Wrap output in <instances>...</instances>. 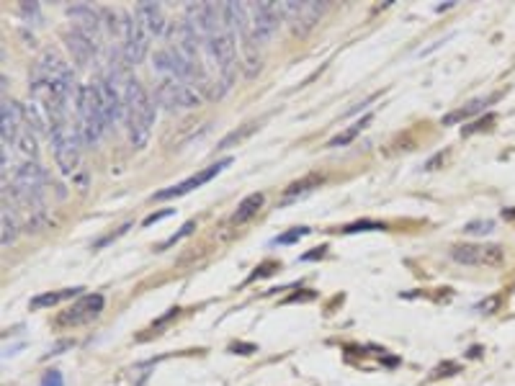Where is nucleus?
Listing matches in <instances>:
<instances>
[{
    "label": "nucleus",
    "instance_id": "33",
    "mask_svg": "<svg viewBox=\"0 0 515 386\" xmlns=\"http://www.w3.org/2000/svg\"><path fill=\"white\" fill-rule=\"evenodd\" d=\"M325 250H327V247H325V245H322V247H314L312 253H304V255H301L299 260H304V263H307V260H317V257H322V255H325Z\"/></svg>",
    "mask_w": 515,
    "mask_h": 386
},
{
    "label": "nucleus",
    "instance_id": "19",
    "mask_svg": "<svg viewBox=\"0 0 515 386\" xmlns=\"http://www.w3.org/2000/svg\"><path fill=\"white\" fill-rule=\"evenodd\" d=\"M258 127H260V121H247L245 127H240V129H235V131H229L225 140L219 142V147H216V150H229V147H237V144H240V142H245Z\"/></svg>",
    "mask_w": 515,
    "mask_h": 386
},
{
    "label": "nucleus",
    "instance_id": "17",
    "mask_svg": "<svg viewBox=\"0 0 515 386\" xmlns=\"http://www.w3.org/2000/svg\"><path fill=\"white\" fill-rule=\"evenodd\" d=\"M3 247L13 245V240L18 237V222H16V214H13V204H8L5 198H3Z\"/></svg>",
    "mask_w": 515,
    "mask_h": 386
},
{
    "label": "nucleus",
    "instance_id": "11",
    "mask_svg": "<svg viewBox=\"0 0 515 386\" xmlns=\"http://www.w3.org/2000/svg\"><path fill=\"white\" fill-rule=\"evenodd\" d=\"M67 16L75 21V29L83 36H88L96 49H101V42H103V21H101V11H96L93 5H70L67 8Z\"/></svg>",
    "mask_w": 515,
    "mask_h": 386
},
{
    "label": "nucleus",
    "instance_id": "31",
    "mask_svg": "<svg viewBox=\"0 0 515 386\" xmlns=\"http://www.w3.org/2000/svg\"><path fill=\"white\" fill-rule=\"evenodd\" d=\"M42 386H64V378L60 371H49V374L42 378Z\"/></svg>",
    "mask_w": 515,
    "mask_h": 386
},
{
    "label": "nucleus",
    "instance_id": "8",
    "mask_svg": "<svg viewBox=\"0 0 515 386\" xmlns=\"http://www.w3.org/2000/svg\"><path fill=\"white\" fill-rule=\"evenodd\" d=\"M451 257L462 266H484V268H497L503 266L505 253L500 245H456L451 247Z\"/></svg>",
    "mask_w": 515,
    "mask_h": 386
},
{
    "label": "nucleus",
    "instance_id": "13",
    "mask_svg": "<svg viewBox=\"0 0 515 386\" xmlns=\"http://www.w3.org/2000/svg\"><path fill=\"white\" fill-rule=\"evenodd\" d=\"M64 42H67V49L73 52V60H75L80 67H90V64L98 60V49L93 47V42L77 31L75 26L64 31Z\"/></svg>",
    "mask_w": 515,
    "mask_h": 386
},
{
    "label": "nucleus",
    "instance_id": "22",
    "mask_svg": "<svg viewBox=\"0 0 515 386\" xmlns=\"http://www.w3.org/2000/svg\"><path fill=\"white\" fill-rule=\"evenodd\" d=\"M310 235V229L307 227H294V229H289L286 235H279L276 240H273V245H294V242H299L301 237Z\"/></svg>",
    "mask_w": 515,
    "mask_h": 386
},
{
    "label": "nucleus",
    "instance_id": "23",
    "mask_svg": "<svg viewBox=\"0 0 515 386\" xmlns=\"http://www.w3.org/2000/svg\"><path fill=\"white\" fill-rule=\"evenodd\" d=\"M193 229H196V222H186V224H183L181 229L175 232V235H171V237H168V240H165V242H162V245H160V250H168V247H173V245H175V242H181L183 237H188V235H191V232H193Z\"/></svg>",
    "mask_w": 515,
    "mask_h": 386
},
{
    "label": "nucleus",
    "instance_id": "20",
    "mask_svg": "<svg viewBox=\"0 0 515 386\" xmlns=\"http://www.w3.org/2000/svg\"><path fill=\"white\" fill-rule=\"evenodd\" d=\"M368 121H371V114H366V116L361 118V121H355L353 127H348L345 131H340L338 137H333V140L327 142V147H345V144H351V142H353L355 137L361 134V129H364L366 124H368Z\"/></svg>",
    "mask_w": 515,
    "mask_h": 386
},
{
    "label": "nucleus",
    "instance_id": "16",
    "mask_svg": "<svg viewBox=\"0 0 515 386\" xmlns=\"http://www.w3.org/2000/svg\"><path fill=\"white\" fill-rule=\"evenodd\" d=\"M492 101H497V96L474 98L472 103H466V106H462L459 111H453V114H449V116H443V124H446V127H451V124H456V121H464V118L474 116V114H479L484 106H490Z\"/></svg>",
    "mask_w": 515,
    "mask_h": 386
},
{
    "label": "nucleus",
    "instance_id": "28",
    "mask_svg": "<svg viewBox=\"0 0 515 386\" xmlns=\"http://www.w3.org/2000/svg\"><path fill=\"white\" fill-rule=\"evenodd\" d=\"M497 307H500V296H490V299H484L482 304H477V311L492 314V311H497Z\"/></svg>",
    "mask_w": 515,
    "mask_h": 386
},
{
    "label": "nucleus",
    "instance_id": "29",
    "mask_svg": "<svg viewBox=\"0 0 515 386\" xmlns=\"http://www.w3.org/2000/svg\"><path fill=\"white\" fill-rule=\"evenodd\" d=\"M173 214H175L173 209H165V211H155V214L145 216V222H142V224L152 227V224H158V222H162V219H168V216H173Z\"/></svg>",
    "mask_w": 515,
    "mask_h": 386
},
{
    "label": "nucleus",
    "instance_id": "14",
    "mask_svg": "<svg viewBox=\"0 0 515 386\" xmlns=\"http://www.w3.org/2000/svg\"><path fill=\"white\" fill-rule=\"evenodd\" d=\"M134 16L140 18L142 29L147 31V36H160L165 31V16H162V8L158 3H140L134 8Z\"/></svg>",
    "mask_w": 515,
    "mask_h": 386
},
{
    "label": "nucleus",
    "instance_id": "10",
    "mask_svg": "<svg viewBox=\"0 0 515 386\" xmlns=\"http://www.w3.org/2000/svg\"><path fill=\"white\" fill-rule=\"evenodd\" d=\"M103 304H106V299L101 296V294H88V296H80V299L70 307V309H64L60 317H57V324L60 327H77V324H88V322H93L103 311Z\"/></svg>",
    "mask_w": 515,
    "mask_h": 386
},
{
    "label": "nucleus",
    "instance_id": "1",
    "mask_svg": "<svg viewBox=\"0 0 515 386\" xmlns=\"http://www.w3.org/2000/svg\"><path fill=\"white\" fill-rule=\"evenodd\" d=\"M155 75H158V88L155 96L158 103L168 111H181V108H193L201 103V96L193 90V86L183 77V73L175 67L168 47L155 54Z\"/></svg>",
    "mask_w": 515,
    "mask_h": 386
},
{
    "label": "nucleus",
    "instance_id": "5",
    "mask_svg": "<svg viewBox=\"0 0 515 386\" xmlns=\"http://www.w3.org/2000/svg\"><path fill=\"white\" fill-rule=\"evenodd\" d=\"M49 140H52V152L54 160H57V168L64 175H70L77 168V162H80V147H83L80 131H77V121H73V118L54 121L52 127H49Z\"/></svg>",
    "mask_w": 515,
    "mask_h": 386
},
{
    "label": "nucleus",
    "instance_id": "34",
    "mask_svg": "<svg viewBox=\"0 0 515 386\" xmlns=\"http://www.w3.org/2000/svg\"><path fill=\"white\" fill-rule=\"evenodd\" d=\"M374 98H376V93H374V96H368V98H366L364 103H355L353 108H348V111H345V116H353V114H358V111H361V108H364V106H368V103H371Z\"/></svg>",
    "mask_w": 515,
    "mask_h": 386
},
{
    "label": "nucleus",
    "instance_id": "7",
    "mask_svg": "<svg viewBox=\"0 0 515 386\" xmlns=\"http://www.w3.org/2000/svg\"><path fill=\"white\" fill-rule=\"evenodd\" d=\"M147 44H150V36L142 29L140 18L134 13H121V54H124V62L129 67H134L145 60Z\"/></svg>",
    "mask_w": 515,
    "mask_h": 386
},
{
    "label": "nucleus",
    "instance_id": "9",
    "mask_svg": "<svg viewBox=\"0 0 515 386\" xmlns=\"http://www.w3.org/2000/svg\"><path fill=\"white\" fill-rule=\"evenodd\" d=\"M247 13H250V21H253V29H255L260 44L271 42L273 34L279 31V23L284 21V18H281L279 5L271 3V0H263V3H247Z\"/></svg>",
    "mask_w": 515,
    "mask_h": 386
},
{
    "label": "nucleus",
    "instance_id": "6",
    "mask_svg": "<svg viewBox=\"0 0 515 386\" xmlns=\"http://www.w3.org/2000/svg\"><path fill=\"white\" fill-rule=\"evenodd\" d=\"M325 8H327V5H325V3H317V0H301V3L286 0V3L279 5L281 18L289 23L291 31L299 34V36H304V34H310L312 29H314V23L322 18Z\"/></svg>",
    "mask_w": 515,
    "mask_h": 386
},
{
    "label": "nucleus",
    "instance_id": "26",
    "mask_svg": "<svg viewBox=\"0 0 515 386\" xmlns=\"http://www.w3.org/2000/svg\"><path fill=\"white\" fill-rule=\"evenodd\" d=\"M376 229H384V224H379V222H355V224H348L343 229V232H376Z\"/></svg>",
    "mask_w": 515,
    "mask_h": 386
},
{
    "label": "nucleus",
    "instance_id": "24",
    "mask_svg": "<svg viewBox=\"0 0 515 386\" xmlns=\"http://www.w3.org/2000/svg\"><path fill=\"white\" fill-rule=\"evenodd\" d=\"M492 227L494 224L490 219H479V222H469V224L464 227V232H466V235H490Z\"/></svg>",
    "mask_w": 515,
    "mask_h": 386
},
{
    "label": "nucleus",
    "instance_id": "12",
    "mask_svg": "<svg viewBox=\"0 0 515 386\" xmlns=\"http://www.w3.org/2000/svg\"><path fill=\"white\" fill-rule=\"evenodd\" d=\"M227 165H232V160H229V157H225V160L214 162V165H209V168H204L201 172H196V175H191V178H186V181L178 183V185H171V188H165V191L155 193V198H158V201H165V198L186 196V193H191L193 188H199V185H204V183H209L212 178H216L219 172L225 170Z\"/></svg>",
    "mask_w": 515,
    "mask_h": 386
},
{
    "label": "nucleus",
    "instance_id": "27",
    "mask_svg": "<svg viewBox=\"0 0 515 386\" xmlns=\"http://www.w3.org/2000/svg\"><path fill=\"white\" fill-rule=\"evenodd\" d=\"M178 314H181V309H178V307H173V309H168V314H162L160 320H158V322H155V324H152V327H150V333H155V335H158V330H160V327H165V324H168V322H171V320H175Z\"/></svg>",
    "mask_w": 515,
    "mask_h": 386
},
{
    "label": "nucleus",
    "instance_id": "32",
    "mask_svg": "<svg viewBox=\"0 0 515 386\" xmlns=\"http://www.w3.org/2000/svg\"><path fill=\"white\" fill-rule=\"evenodd\" d=\"M312 299H317V294L307 289V291H299V294H291L289 299H286V304H297V301L301 304V301H312Z\"/></svg>",
    "mask_w": 515,
    "mask_h": 386
},
{
    "label": "nucleus",
    "instance_id": "3",
    "mask_svg": "<svg viewBox=\"0 0 515 386\" xmlns=\"http://www.w3.org/2000/svg\"><path fill=\"white\" fill-rule=\"evenodd\" d=\"M225 16L232 31H235V42H240V52H242V70L245 77H255L260 73V39H258L250 13H247L245 3H225Z\"/></svg>",
    "mask_w": 515,
    "mask_h": 386
},
{
    "label": "nucleus",
    "instance_id": "4",
    "mask_svg": "<svg viewBox=\"0 0 515 386\" xmlns=\"http://www.w3.org/2000/svg\"><path fill=\"white\" fill-rule=\"evenodd\" d=\"M77 131L86 147H93L101 142V137L106 134V118H103V108H101V98H98L96 83L77 88Z\"/></svg>",
    "mask_w": 515,
    "mask_h": 386
},
{
    "label": "nucleus",
    "instance_id": "30",
    "mask_svg": "<svg viewBox=\"0 0 515 386\" xmlns=\"http://www.w3.org/2000/svg\"><path fill=\"white\" fill-rule=\"evenodd\" d=\"M229 350H232V353H240V355H253V353H258V345H253V343H232V345H229Z\"/></svg>",
    "mask_w": 515,
    "mask_h": 386
},
{
    "label": "nucleus",
    "instance_id": "21",
    "mask_svg": "<svg viewBox=\"0 0 515 386\" xmlns=\"http://www.w3.org/2000/svg\"><path fill=\"white\" fill-rule=\"evenodd\" d=\"M322 175H317V172H312V175H307V178H301V181H297V183H291L289 188H286V196H301V193H310L312 188H320L322 185Z\"/></svg>",
    "mask_w": 515,
    "mask_h": 386
},
{
    "label": "nucleus",
    "instance_id": "18",
    "mask_svg": "<svg viewBox=\"0 0 515 386\" xmlns=\"http://www.w3.org/2000/svg\"><path fill=\"white\" fill-rule=\"evenodd\" d=\"M80 286H75V289H64V291H49V294H39V296H34L32 299V309H44V307H54V304H60L62 299H70V296H77L80 294Z\"/></svg>",
    "mask_w": 515,
    "mask_h": 386
},
{
    "label": "nucleus",
    "instance_id": "25",
    "mask_svg": "<svg viewBox=\"0 0 515 386\" xmlns=\"http://www.w3.org/2000/svg\"><path fill=\"white\" fill-rule=\"evenodd\" d=\"M21 16L29 23H39L42 21V11H39V3H21Z\"/></svg>",
    "mask_w": 515,
    "mask_h": 386
},
{
    "label": "nucleus",
    "instance_id": "15",
    "mask_svg": "<svg viewBox=\"0 0 515 386\" xmlns=\"http://www.w3.org/2000/svg\"><path fill=\"white\" fill-rule=\"evenodd\" d=\"M263 193H250V196H245L242 201H240V206H237V211L232 214V222L235 224H245L247 219H253V216L260 211V206H263Z\"/></svg>",
    "mask_w": 515,
    "mask_h": 386
},
{
    "label": "nucleus",
    "instance_id": "2",
    "mask_svg": "<svg viewBox=\"0 0 515 386\" xmlns=\"http://www.w3.org/2000/svg\"><path fill=\"white\" fill-rule=\"evenodd\" d=\"M124 124L134 150H145L155 124V103L140 80L129 75L124 80Z\"/></svg>",
    "mask_w": 515,
    "mask_h": 386
}]
</instances>
